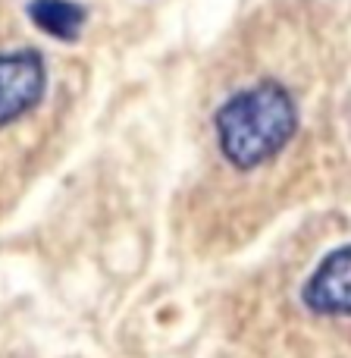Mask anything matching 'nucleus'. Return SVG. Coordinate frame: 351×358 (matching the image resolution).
<instances>
[{
	"label": "nucleus",
	"mask_w": 351,
	"mask_h": 358,
	"mask_svg": "<svg viewBox=\"0 0 351 358\" xmlns=\"http://www.w3.org/2000/svg\"><path fill=\"white\" fill-rule=\"evenodd\" d=\"M301 132V101L276 76H260L232 88L210 117L216 157L241 179L276 167L295 148Z\"/></svg>",
	"instance_id": "nucleus-1"
},
{
	"label": "nucleus",
	"mask_w": 351,
	"mask_h": 358,
	"mask_svg": "<svg viewBox=\"0 0 351 358\" xmlns=\"http://www.w3.org/2000/svg\"><path fill=\"white\" fill-rule=\"evenodd\" d=\"M292 305L333 343L339 358H351V227L327 242L298 273Z\"/></svg>",
	"instance_id": "nucleus-2"
},
{
	"label": "nucleus",
	"mask_w": 351,
	"mask_h": 358,
	"mask_svg": "<svg viewBox=\"0 0 351 358\" xmlns=\"http://www.w3.org/2000/svg\"><path fill=\"white\" fill-rule=\"evenodd\" d=\"M47 69L38 50H0V129L25 113H31L44 98Z\"/></svg>",
	"instance_id": "nucleus-3"
},
{
	"label": "nucleus",
	"mask_w": 351,
	"mask_h": 358,
	"mask_svg": "<svg viewBox=\"0 0 351 358\" xmlns=\"http://www.w3.org/2000/svg\"><path fill=\"white\" fill-rule=\"evenodd\" d=\"M31 16L38 19L41 29H47L57 38H69L75 35V25L82 22V10L73 3H63V0H38L31 6Z\"/></svg>",
	"instance_id": "nucleus-4"
}]
</instances>
